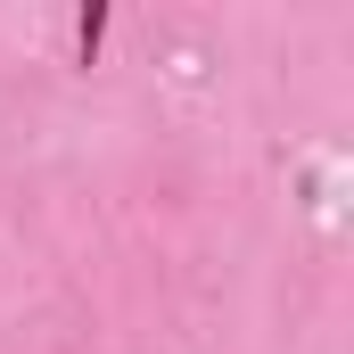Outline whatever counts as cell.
I'll return each mask as SVG.
<instances>
[{"instance_id": "obj_1", "label": "cell", "mask_w": 354, "mask_h": 354, "mask_svg": "<svg viewBox=\"0 0 354 354\" xmlns=\"http://www.w3.org/2000/svg\"><path fill=\"white\" fill-rule=\"evenodd\" d=\"M99 33H107V8H83V25H75V41H83V66H91V50H99Z\"/></svg>"}]
</instances>
